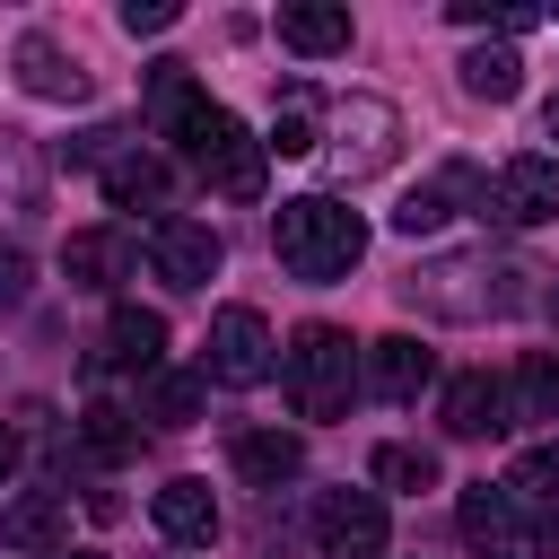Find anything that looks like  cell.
Returning <instances> with one entry per match:
<instances>
[{"instance_id":"cell-1","label":"cell","mask_w":559,"mask_h":559,"mask_svg":"<svg viewBox=\"0 0 559 559\" xmlns=\"http://www.w3.org/2000/svg\"><path fill=\"white\" fill-rule=\"evenodd\" d=\"M524 280H542V271H515L498 253H445V262H419L402 280V306H419L437 323H489V314H515L533 297Z\"/></svg>"},{"instance_id":"cell-14","label":"cell","mask_w":559,"mask_h":559,"mask_svg":"<svg viewBox=\"0 0 559 559\" xmlns=\"http://www.w3.org/2000/svg\"><path fill=\"white\" fill-rule=\"evenodd\" d=\"M105 367H140V376H157V367H166V314H148V306H114V323H105Z\"/></svg>"},{"instance_id":"cell-5","label":"cell","mask_w":559,"mask_h":559,"mask_svg":"<svg viewBox=\"0 0 559 559\" xmlns=\"http://www.w3.org/2000/svg\"><path fill=\"white\" fill-rule=\"evenodd\" d=\"M271 349H280V341H271L262 306H218V314H210V358H201V376L245 393V384L271 376Z\"/></svg>"},{"instance_id":"cell-15","label":"cell","mask_w":559,"mask_h":559,"mask_svg":"<svg viewBox=\"0 0 559 559\" xmlns=\"http://www.w3.org/2000/svg\"><path fill=\"white\" fill-rule=\"evenodd\" d=\"M498 428H507V384L480 376V367L454 376L445 384V437H498Z\"/></svg>"},{"instance_id":"cell-21","label":"cell","mask_w":559,"mask_h":559,"mask_svg":"<svg viewBox=\"0 0 559 559\" xmlns=\"http://www.w3.org/2000/svg\"><path fill=\"white\" fill-rule=\"evenodd\" d=\"M454 79H463V96L507 105V96L524 87V61H515V44H480V52H463V61H454Z\"/></svg>"},{"instance_id":"cell-32","label":"cell","mask_w":559,"mask_h":559,"mask_svg":"<svg viewBox=\"0 0 559 559\" xmlns=\"http://www.w3.org/2000/svg\"><path fill=\"white\" fill-rule=\"evenodd\" d=\"M542 122H550V140H559V96H550V105H542Z\"/></svg>"},{"instance_id":"cell-27","label":"cell","mask_w":559,"mask_h":559,"mask_svg":"<svg viewBox=\"0 0 559 559\" xmlns=\"http://www.w3.org/2000/svg\"><path fill=\"white\" fill-rule=\"evenodd\" d=\"M507 411H515V419H559V358H524Z\"/></svg>"},{"instance_id":"cell-9","label":"cell","mask_w":559,"mask_h":559,"mask_svg":"<svg viewBox=\"0 0 559 559\" xmlns=\"http://www.w3.org/2000/svg\"><path fill=\"white\" fill-rule=\"evenodd\" d=\"M489 218L550 227V218H559V157H507V175H498V192H489Z\"/></svg>"},{"instance_id":"cell-3","label":"cell","mask_w":559,"mask_h":559,"mask_svg":"<svg viewBox=\"0 0 559 559\" xmlns=\"http://www.w3.org/2000/svg\"><path fill=\"white\" fill-rule=\"evenodd\" d=\"M280 367H288L297 419H341L349 393H358V341H349L341 323H297L288 349H280Z\"/></svg>"},{"instance_id":"cell-29","label":"cell","mask_w":559,"mask_h":559,"mask_svg":"<svg viewBox=\"0 0 559 559\" xmlns=\"http://www.w3.org/2000/svg\"><path fill=\"white\" fill-rule=\"evenodd\" d=\"M122 26L131 35H166L175 26V0H122Z\"/></svg>"},{"instance_id":"cell-23","label":"cell","mask_w":559,"mask_h":559,"mask_svg":"<svg viewBox=\"0 0 559 559\" xmlns=\"http://www.w3.org/2000/svg\"><path fill=\"white\" fill-rule=\"evenodd\" d=\"M79 445H87L96 463H122V454L140 445V428H131L122 402H87V411H79Z\"/></svg>"},{"instance_id":"cell-20","label":"cell","mask_w":559,"mask_h":559,"mask_svg":"<svg viewBox=\"0 0 559 559\" xmlns=\"http://www.w3.org/2000/svg\"><path fill=\"white\" fill-rule=\"evenodd\" d=\"M201 402H210V376H192V367H157V376H148L140 419H157V428H192V419H201Z\"/></svg>"},{"instance_id":"cell-34","label":"cell","mask_w":559,"mask_h":559,"mask_svg":"<svg viewBox=\"0 0 559 559\" xmlns=\"http://www.w3.org/2000/svg\"><path fill=\"white\" fill-rule=\"evenodd\" d=\"M507 559H524V550H507Z\"/></svg>"},{"instance_id":"cell-10","label":"cell","mask_w":559,"mask_h":559,"mask_svg":"<svg viewBox=\"0 0 559 559\" xmlns=\"http://www.w3.org/2000/svg\"><path fill=\"white\" fill-rule=\"evenodd\" d=\"M9 70H17V87H26V96H44V105H79V96H87V70H79V52H61L52 35H17Z\"/></svg>"},{"instance_id":"cell-11","label":"cell","mask_w":559,"mask_h":559,"mask_svg":"<svg viewBox=\"0 0 559 559\" xmlns=\"http://www.w3.org/2000/svg\"><path fill=\"white\" fill-rule=\"evenodd\" d=\"M131 262H140V236H131V227H79V236L61 245L70 288H114V280H131Z\"/></svg>"},{"instance_id":"cell-33","label":"cell","mask_w":559,"mask_h":559,"mask_svg":"<svg viewBox=\"0 0 559 559\" xmlns=\"http://www.w3.org/2000/svg\"><path fill=\"white\" fill-rule=\"evenodd\" d=\"M61 559H105V550H61Z\"/></svg>"},{"instance_id":"cell-30","label":"cell","mask_w":559,"mask_h":559,"mask_svg":"<svg viewBox=\"0 0 559 559\" xmlns=\"http://www.w3.org/2000/svg\"><path fill=\"white\" fill-rule=\"evenodd\" d=\"M26 280H35V262L17 245H0V306H26Z\"/></svg>"},{"instance_id":"cell-17","label":"cell","mask_w":559,"mask_h":559,"mask_svg":"<svg viewBox=\"0 0 559 559\" xmlns=\"http://www.w3.org/2000/svg\"><path fill=\"white\" fill-rule=\"evenodd\" d=\"M61 533H70V498H61V489H26V498H9V515H0V542H9V550H61Z\"/></svg>"},{"instance_id":"cell-24","label":"cell","mask_w":559,"mask_h":559,"mask_svg":"<svg viewBox=\"0 0 559 559\" xmlns=\"http://www.w3.org/2000/svg\"><path fill=\"white\" fill-rule=\"evenodd\" d=\"M314 140H323V131H314V96L288 87L280 114H271V140H262V148H280V157H314Z\"/></svg>"},{"instance_id":"cell-31","label":"cell","mask_w":559,"mask_h":559,"mask_svg":"<svg viewBox=\"0 0 559 559\" xmlns=\"http://www.w3.org/2000/svg\"><path fill=\"white\" fill-rule=\"evenodd\" d=\"M17 472V428H0V480Z\"/></svg>"},{"instance_id":"cell-19","label":"cell","mask_w":559,"mask_h":559,"mask_svg":"<svg viewBox=\"0 0 559 559\" xmlns=\"http://www.w3.org/2000/svg\"><path fill=\"white\" fill-rule=\"evenodd\" d=\"M105 201H114V210H157V201H166V157H148V148L105 157Z\"/></svg>"},{"instance_id":"cell-12","label":"cell","mask_w":559,"mask_h":559,"mask_svg":"<svg viewBox=\"0 0 559 559\" xmlns=\"http://www.w3.org/2000/svg\"><path fill=\"white\" fill-rule=\"evenodd\" d=\"M148 515H157V533L166 542H183V550H210L218 542V498H210V480H166L157 498H148Z\"/></svg>"},{"instance_id":"cell-7","label":"cell","mask_w":559,"mask_h":559,"mask_svg":"<svg viewBox=\"0 0 559 559\" xmlns=\"http://www.w3.org/2000/svg\"><path fill=\"white\" fill-rule=\"evenodd\" d=\"M148 253H157V280L166 288H210L218 262H227V245H218L210 218H157L148 227Z\"/></svg>"},{"instance_id":"cell-26","label":"cell","mask_w":559,"mask_h":559,"mask_svg":"<svg viewBox=\"0 0 559 559\" xmlns=\"http://www.w3.org/2000/svg\"><path fill=\"white\" fill-rule=\"evenodd\" d=\"M376 489H437V454L428 445H376Z\"/></svg>"},{"instance_id":"cell-25","label":"cell","mask_w":559,"mask_h":559,"mask_svg":"<svg viewBox=\"0 0 559 559\" xmlns=\"http://www.w3.org/2000/svg\"><path fill=\"white\" fill-rule=\"evenodd\" d=\"M507 498H524V507L559 515V445H533V454L507 472Z\"/></svg>"},{"instance_id":"cell-4","label":"cell","mask_w":559,"mask_h":559,"mask_svg":"<svg viewBox=\"0 0 559 559\" xmlns=\"http://www.w3.org/2000/svg\"><path fill=\"white\" fill-rule=\"evenodd\" d=\"M393 157H402V114H393L384 96H349V105H332V166H341L349 183L384 175Z\"/></svg>"},{"instance_id":"cell-6","label":"cell","mask_w":559,"mask_h":559,"mask_svg":"<svg viewBox=\"0 0 559 559\" xmlns=\"http://www.w3.org/2000/svg\"><path fill=\"white\" fill-rule=\"evenodd\" d=\"M384 498L376 489H323L314 498V542H323V559H376L384 550Z\"/></svg>"},{"instance_id":"cell-13","label":"cell","mask_w":559,"mask_h":559,"mask_svg":"<svg viewBox=\"0 0 559 559\" xmlns=\"http://www.w3.org/2000/svg\"><path fill=\"white\" fill-rule=\"evenodd\" d=\"M280 44L306 61H332V52H349V9L341 0H280Z\"/></svg>"},{"instance_id":"cell-8","label":"cell","mask_w":559,"mask_h":559,"mask_svg":"<svg viewBox=\"0 0 559 559\" xmlns=\"http://www.w3.org/2000/svg\"><path fill=\"white\" fill-rule=\"evenodd\" d=\"M358 358H367V393H384V402H419V393L437 384V349L411 341V332H384V341H367Z\"/></svg>"},{"instance_id":"cell-18","label":"cell","mask_w":559,"mask_h":559,"mask_svg":"<svg viewBox=\"0 0 559 559\" xmlns=\"http://www.w3.org/2000/svg\"><path fill=\"white\" fill-rule=\"evenodd\" d=\"M454 515H463V542H472V550H498V559L515 550V498H507V489H489V480H472Z\"/></svg>"},{"instance_id":"cell-22","label":"cell","mask_w":559,"mask_h":559,"mask_svg":"<svg viewBox=\"0 0 559 559\" xmlns=\"http://www.w3.org/2000/svg\"><path fill=\"white\" fill-rule=\"evenodd\" d=\"M35 201H44V157H35V140L0 131V218H26Z\"/></svg>"},{"instance_id":"cell-2","label":"cell","mask_w":559,"mask_h":559,"mask_svg":"<svg viewBox=\"0 0 559 559\" xmlns=\"http://www.w3.org/2000/svg\"><path fill=\"white\" fill-rule=\"evenodd\" d=\"M271 253H280L288 280H314V288L323 280H349L358 253H367V218L349 201H332V192H297L271 218Z\"/></svg>"},{"instance_id":"cell-28","label":"cell","mask_w":559,"mask_h":559,"mask_svg":"<svg viewBox=\"0 0 559 559\" xmlns=\"http://www.w3.org/2000/svg\"><path fill=\"white\" fill-rule=\"evenodd\" d=\"M454 218V201L437 192V183H419V192H402V210H393V227L402 236H428V227H445Z\"/></svg>"},{"instance_id":"cell-16","label":"cell","mask_w":559,"mask_h":559,"mask_svg":"<svg viewBox=\"0 0 559 559\" xmlns=\"http://www.w3.org/2000/svg\"><path fill=\"white\" fill-rule=\"evenodd\" d=\"M227 463H236V480H253V489H280V480H297V472H306V445H297L288 428H245Z\"/></svg>"}]
</instances>
